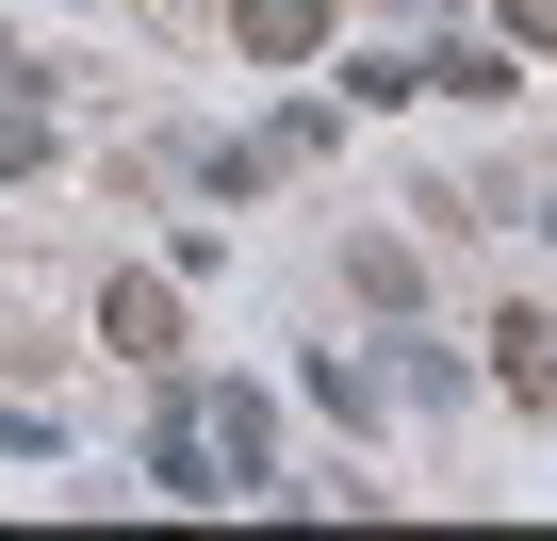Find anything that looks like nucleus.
<instances>
[{"mask_svg":"<svg viewBox=\"0 0 557 541\" xmlns=\"http://www.w3.org/2000/svg\"><path fill=\"white\" fill-rule=\"evenodd\" d=\"M148 476H164L181 508H262V476H278L262 378H181V394L148 410Z\"/></svg>","mask_w":557,"mask_h":541,"instance_id":"1","label":"nucleus"},{"mask_svg":"<svg viewBox=\"0 0 557 541\" xmlns=\"http://www.w3.org/2000/svg\"><path fill=\"white\" fill-rule=\"evenodd\" d=\"M99 345L115 361H181V280H99Z\"/></svg>","mask_w":557,"mask_h":541,"instance_id":"2","label":"nucleus"},{"mask_svg":"<svg viewBox=\"0 0 557 541\" xmlns=\"http://www.w3.org/2000/svg\"><path fill=\"white\" fill-rule=\"evenodd\" d=\"M230 34H246V66H312L329 50V0H230Z\"/></svg>","mask_w":557,"mask_h":541,"instance_id":"3","label":"nucleus"},{"mask_svg":"<svg viewBox=\"0 0 557 541\" xmlns=\"http://www.w3.org/2000/svg\"><path fill=\"white\" fill-rule=\"evenodd\" d=\"M492 378L524 410H557V312H492Z\"/></svg>","mask_w":557,"mask_h":541,"instance_id":"4","label":"nucleus"},{"mask_svg":"<svg viewBox=\"0 0 557 541\" xmlns=\"http://www.w3.org/2000/svg\"><path fill=\"white\" fill-rule=\"evenodd\" d=\"M34 164H50V99H34V83H0V181H34Z\"/></svg>","mask_w":557,"mask_h":541,"instance_id":"5","label":"nucleus"},{"mask_svg":"<svg viewBox=\"0 0 557 541\" xmlns=\"http://www.w3.org/2000/svg\"><path fill=\"white\" fill-rule=\"evenodd\" d=\"M508 34H524V50H557V0H508Z\"/></svg>","mask_w":557,"mask_h":541,"instance_id":"6","label":"nucleus"}]
</instances>
